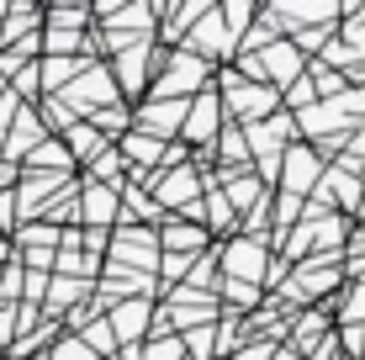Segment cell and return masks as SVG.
I'll return each instance as SVG.
<instances>
[{
  "instance_id": "obj_1",
  "label": "cell",
  "mask_w": 365,
  "mask_h": 360,
  "mask_svg": "<svg viewBox=\"0 0 365 360\" xmlns=\"http://www.w3.org/2000/svg\"><path fill=\"white\" fill-rule=\"evenodd\" d=\"M212 80V64L196 58L191 48H159L154 58V80H148V101H196Z\"/></svg>"
},
{
  "instance_id": "obj_2",
  "label": "cell",
  "mask_w": 365,
  "mask_h": 360,
  "mask_svg": "<svg viewBox=\"0 0 365 360\" xmlns=\"http://www.w3.org/2000/svg\"><path fill=\"white\" fill-rule=\"evenodd\" d=\"M270 239L259 233H238L222 244V292H259L270 287Z\"/></svg>"
},
{
  "instance_id": "obj_3",
  "label": "cell",
  "mask_w": 365,
  "mask_h": 360,
  "mask_svg": "<svg viewBox=\"0 0 365 360\" xmlns=\"http://www.w3.org/2000/svg\"><path fill=\"white\" fill-rule=\"evenodd\" d=\"M217 101H222V117H228L233 128H255V122L275 117V91L270 85H249L238 69L217 74Z\"/></svg>"
},
{
  "instance_id": "obj_4",
  "label": "cell",
  "mask_w": 365,
  "mask_h": 360,
  "mask_svg": "<svg viewBox=\"0 0 365 360\" xmlns=\"http://www.w3.org/2000/svg\"><path fill=\"white\" fill-rule=\"evenodd\" d=\"M64 106H74V117H96L101 106H117V80L106 64H85V74L64 91Z\"/></svg>"
},
{
  "instance_id": "obj_5",
  "label": "cell",
  "mask_w": 365,
  "mask_h": 360,
  "mask_svg": "<svg viewBox=\"0 0 365 360\" xmlns=\"http://www.w3.org/2000/svg\"><path fill=\"white\" fill-rule=\"evenodd\" d=\"M228 128V117H222V101H217V91H201L191 111H185V128H180V138L185 143H201L207 154L201 159H212V143H217V133Z\"/></svg>"
},
{
  "instance_id": "obj_6",
  "label": "cell",
  "mask_w": 365,
  "mask_h": 360,
  "mask_svg": "<svg viewBox=\"0 0 365 360\" xmlns=\"http://www.w3.org/2000/svg\"><path fill=\"white\" fill-rule=\"evenodd\" d=\"M185 111H191V101H143V106L133 111V128L165 143L170 133H180V128H185Z\"/></svg>"
},
{
  "instance_id": "obj_7",
  "label": "cell",
  "mask_w": 365,
  "mask_h": 360,
  "mask_svg": "<svg viewBox=\"0 0 365 360\" xmlns=\"http://www.w3.org/2000/svg\"><path fill=\"white\" fill-rule=\"evenodd\" d=\"M318 175H323V165H318V154H312V148H286V154H281V180H286V196L318 191Z\"/></svg>"
},
{
  "instance_id": "obj_8",
  "label": "cell",
  "mask_w": 365,
  "mask_h": 360,
  "mask_svg": "<svg viewBox=\"0 0 365 360\" xmlns=\"http://www.w3.org/2000/svg\"><path fill=\"white\" fill-rule=\"evenodd\" d=\"M196 196H201V180H196V165H180L170 180H159V191H154V202H159V212L165 207H180V212H191L196 207Z\"/></svg>"
},
{
  "instance_id": "obj_9",
  "label": "cell",
  "mask_w": 365,
  "mask_h": 360,
  "mask_svg": "<svg viewBox=\"0 0 365 360\" xmlns=\"http://www.w3.org/2000/svg\"><path fill=\"white\" fill-rule=\"evenodd\" d=\"M106 324H111V334H117V344H138V339H148V297L117 302Z\"/></svg>"
},
{
  "instance_id": "obj_10",
  "label": "cell",
  "mask_w": 365,
  "mask_h": 360,
  "mask_svg": "<svg viewBox=\"0 0 365 360\" xmlns=\"http://www.w3.org/2000/svg\"><path fill=\"white\" fill-rule=\"evenodd\" d=\"M339 276H344L339 265H323V259H318V265H302V276H297V281H286V292L307 302V297H323V292H334V287H339Z\"/></svg>"
},
{
  "instance_id": "obj_11",
  "label": "cell",
  "mask_w": 365,
  "mask_h": 360,
  "mask_svg": "<svg viewBox=\"0 0 365 360\" xmlns=\"http://www.w3.org/2000/svg\"><path fill=\"white\" fill-rule=\"evenodd\" d=\"M117 212H122L117 185H85V191H80V217L85 222H111Z\"/></svg>"
},
{
  "instance_id": "obj_12",
  "label": "cell",
  "mask_w": 365,
  "mask_h": 360,
  "mask_svg": "<svg viewBox=\"0 0 365 360\" xmlns=\"http://www.w3.org/2000/svg\"><path fill=\"white\" fill-rule=\"evenodd\" d=\"M85 64H96V58H43V64H37V80H43V91H69L85 74Z\"/></svg>"
},
{
  "instance_id": "obj_13",
  "label": "cell",
  "mask_w": 365,
  "mask_h": 360,
  "mask_svg": "<svg viewBox=\"0 0 365 360\" xmlns=\"http://www.w3.org/2000/svg\"><path fill=\"white\" fill-rule=\"evenodd\" d=\"M117 154H122V165H165L170 148L159 143V138H148V133H138V128H133L128 138L117 143Z\"/></svg>"
},
{
  "instance_id": "obj_14",
  "label": "cell",
  "mask_w": 365,
  "mask_h": 360,
  "mask_svg": "<svg viewBox=\"0 0 365 360\" xmlns=\"http://www.w3.org/2000/svg\"><path fill=\"white\" fill-rule=\"evenodd\" d=\"M64 138H69V159H74V165H96V159L106 154V138H101L91 122H74Z\"/></svg>"
},
{
  "instance_id": "obj_15",
  "label": "cell",
  "mask_w": 365,
  "mask_h": 360,
  "mask_svg": "<svg viewBox=\"0 0 365 360\" xmlns=\"http://www.w3.org/2000/svg\"><path fill=\"white\" fill-rule=\"evenodd\" d=\"M222 180H228V191H222V196H228L233 212H249V207L265 202V180H259V175H238V170H233V175H222Z\"/></svg>"
},
{
  "instance_id": "obj_16",
  "label": "cell",
  "mask_w": 365,
  "mask_h": 360,
  "mask_svg": "<svg viewBox=\"0 0 365 360\" xmlns=\"http://www.w3.org/2000/svg\"><path fill=\"white\" fill-rule=\"evenodd\" d=\"M201 244H207V228H196V222H170L159 233V250H175V254H191Z\"/></svg>"
},
{
  "instance_id": "obj_17",
  "label": "cell",
  "mask_w": 365,
  "mask_h": 360,
  "mask_svg": "<svg viewBox=\"0 0 365 360\" xmlns=\"http://www.w3.org/2000/svg\"><path fill=\"white\" fill-rule=\"evenodd\" d=\"M27 143L37 148L43 143V122H37V111H16V138H6V154H27Z\"/></svg>"
},
{
  "instance_id": "obj_18",
  "label": "cell",
  "mask_w": 365,
  "mask_h": 360,
  "mask_svg": "<svg viewBox=\"0 0 365 360\" xmlns=\"http://www.w3.org/2000/svg\"><path fill=\"white\" fill-rule=\"evenodd\" d=\"M80 339L91 344V355H96V360L117 355V334H111V324H106V318H96V324H80Z\"/></svg>"
},
{
  "instance_id": "obj_19",
  "label": "cell",
  "mask_w": 365,
  "mask_h": 360,
  "mask_svg": "<svg viewBox=\"0 0 365 360\" xmlns=\"http://www.w3.org/2000/svg\"><path fill=\"white\" fill-rule=\"evenodd\" d=\"M91 128L101 133V138H106V133H122V138H128V133H133V111L122 106V101L117 106H101L96 117H91Z\"/></svg>"
},
{
  "instance_id": "obj_20",
  "label": "cell",
  "mask_w": 365,
  "mask_h": 360,
  "mask_svg": "<svg viewBox=\"0 0 365 360\" xmlns=\"http://www.w3.org/2000/svg\"><path fill=\"white\" fill-rule=\"evenodd\" d=\"M27 159H32V170H53V175H64V170L74 165V159L64 154V143H53V138H43Z\"/></svg>"
},
{
  "instance_id": "obj_21",
  "label": "cell",
  "mask_w": 365,
  "mask_h": 360,
  "mask_svg": "<svg viewBox=\"0 0 365 360\" xmlns=\"http://www.w3.org/2000/svg\"><path fill=\"white\" fill-rule=\"evenodd\" d=\"M312 339H323V313H307V318H302V329H297V344H292V350H307Z\"/></svg>"
},
{
  "instance_id": "obj_22",
  "label": "cell",
  "mask_w": 365,
  "mask_h": 360,
  "mask_svg": "<svg viewBox=\"0 0 365 360\" xmlns=\"http://www.w3.org/2000/svg\"><path fill=\"white\" fill-rule=\"evenodd\" d=\"M96 175H101V180H117V175H122V154H117V148H106V154L96 159Z\"/></svg>"
},
{
  "instance_id": "obj_23",
  "label": "cell",
  "mask_w": 365,
  "mask_h": 360,
  "mask_svg": "<svg viewBox=\"0 0 365 360\" xmlns=\"http://www.w3.org/2000/svg\"><path fill=\"white\" fill-rule=\"evenodd\" d=\"M297 217H302V202H297V196H286V191H281V202H275V222L286 228V222H297Z\"/></svg>"
},
{
  "instance_id": "obj_24",
  "label": "cell",
  "mask_w": 365,
  "mask_h": 360,
  "mask_svg": "<svg viewBox=\"0 0 365 360\" xmlns=\"http://www.w3.org/2000/svg\"><path fill=\"white\" fill-rule=\"evenodd\" d=\"M0 222H6V228L16 222V191H0Z\"/></svg>"
},
{
  "instance_id": "obj_25",
  "label": "cell",
  "mask_w": 365,
  "mask_h": 360,
  "mask_svg": "<svg viewBox=\"0 0 365 360\" xmlns=\"http://www.w3.org/2000/svg\"><path fill=\"white\" fill-rule=\"evenodd\" d=\"M292 101H297V106H307V101H312V74H302V80H297V91H292Z\"/></svg>"
},
{
  "instance_id": "obj_26",
  "label": "cell",
  "mask_w": 365,
  "mask_h": 360,
  "mask_svg": "<svg viewBox=\"0 0 365 360\" xmlns=\"http://www.w3.org/2000/svg\"><path fill=\"white\" fill-rule=\"evenodd\" d=\"M270 360H302V350H281V344H275V355Z\"/></svg>"
},
{
  "instance_id": "obj_27",
  "label": "cell",
  "mask_w": 365,
  "mask_h": 360,
  "mask_svg": "<svg viewBox=\"0 0 365 360\" xmlns=\"http://www.w3.org/2000/svg\"><path fill=\"white\" fill-rule=\"evenodd\" d=\"M0 101H6V69H0Z\"/></svg>"
}]
</instances>
